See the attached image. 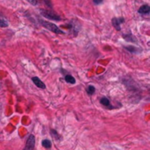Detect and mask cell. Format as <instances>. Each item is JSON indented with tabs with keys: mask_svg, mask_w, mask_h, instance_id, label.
<instances>
[{
	"mask_svg": "<svg viewBox=\"0 0 150 150\" xmlns=\"http://www.w3.org/2000/svg\"><path fill=\"white\" fill-rule=\"evenodd\" d=\"M41 21V24L45 28H47L48 30L55 33V34H64V32L57 27L56 26L55 24H53V23L51 22H49V21H45V20H40Z\"/></svg>",
	"mask_w": 150,
	"mask_h": 150,
	"instance_id": "6da1fadb",
	"label": "cell"
},
{
	"mask_svg": "<svg viewBox=\"0 0 150 150\" xmlns=\"http://www.w3.org/2000/svg\"><path fill=\"white\" fill-rule=\"evenodd\" d=\"M41 13L43 17L50 19V20H60V17L54 13L53 11H46V10H41Z\"/></svg>",
	"mask_w": 150,
	"mask_h": 150,
	"instance_id": "7a4b0ae2",
	"label": "cell"
},
{
	"mask_svg": "<svg viewBox=\"0 0 150 150\" xmlns=\"http://www.w3.org/2000/svg\"><path fill=\"white\" fill-rule=\"evenodd\" d=\"M34 144H36V139H34V135H29V137L28 138L27 143H26L25 150H34Z\"/></svg>",
	"mask_w": 150,
	"mask_h": 150,
	"instance_id": "3957f363",
	"label": "cell"
},
{
	"mask_svg": "<svg viewBox=\"0 0 150 150\" xmlns=\"http://www.w3.org/2000/svg\"><path fill=\"white\" fill-rule=\"evenodd\" d=\"M124 21V20L123 18H113L112 19V25L114 26V28H116L117 30H121V28H120V24L121 23H123Z\"/></svg>",
	"mask_w": 150,
	"mask_h": 150,
	"instance_id": "277c9868",
	"label": "cell"
},
{
	"mask_svg": "<svg viewBox=\"0 0 150 150\" xmlns=\"http://www.w3.org/2000/svg\"><path fill=\"white\" fill-rule=\"evenodd\" d=\"M32 80H33L34 84L36 85V87H40V88H42V89H44V88L46 87L45 84L42 81V80H41L39 78H37V77H34V78H32Z\"/></svg>",
	"mask_w": 150,
	"mask_h": 150,
	"instance_id": "5b68a950",
	"label": "cell"
},
{
	"mask_svg": "<svg viewBox=\"0 0 150 150\" xmlns=\"http://www.w3.org/2000/svg\"><path fill=\"white\" fill-rule=\"evenodd\" d=\"M139 13H142V14H147L150 13V6L147 5H142L140 9H139Z\"/></svg>",
	"mask_w": 150,
	"mask_h": 150,
	"instance_id": "8992f818",
	"label": "cell"
},
{
	"mask_svg": "<svg viewBox=\"0 0 150 150\" xmlns=\"http://www.w3.org/2000/svg\"><path fill=\"white\" fill-rule=\"evenodd\" d=\"M0 27L1 28L8 27V20L2 14H0Z\"/></svg>",
	"mask_w": 150,
	"mask_h": 150,
	"instance_id": "52a82bcc",
	"label": "cell"
},
{
	"mask_svg": "<svg viewBox=\"0 0 150 150\" xmlns=\"http://www.w3.org/2000/svg\"><path fill=\"white\" fill-rule=\"evenodd\" d=\"M124 38L126 40V41H128V42H137V39L133 36V34H125V36H124Z\"/></svg>",
	"mask_w": 150,
	"mask_h": 150,
	"instance_id": "ba28073f",
	"label": "cell"
},
{
	"mask_svg": "<svg viewBox=\"0 0 150 150\" xmlns=\"http://www.w3.org/2000/svg\"><path fill=\"white\" fill-rule=\"evenodd\" d=\"M65 81L68 82V83H70V84H74L76 81H75V79L72 76V75H66L65 77Z\"/></svg>",
	"mask_w": 150,
	"mask_h": 150,
	"instance_id": "9c48e42d",
	"label": "cell"
},
{
	"mask_svg": "<svg viewBox=\"0 0 150 150\" xmlns=\"http://www.w3.org/2000/svg\"><path fill=\"white\" fill-rule=\"evenodd\" d=\"M100 102L102 103V104L103 106H106V107H110V100L106 97H103L100 100Z\"/></svg>",
	"mask_w": 150,
	"mask_h": 150,
	"instance_id": "30bf717a",
	"label": "cell"
},
{
	"mask_svg": "<svg viewBox=\"0 0 150 150\" xmlns=\"http://www.w3.org/2000/svg\"><path fill=\"white\" fill-rule=\"evenodd\" d=\"M42 145L45 148H50V147H51V142H50V141H49V140H44V141H42Z\"/></svg>",
	"mask_w": 150,
	"mask_h": 150,
	"instance_id": "8fae6325",
	"label": "cell"
},
{
	"mask_svg": "<svg viewBox=\"0 0 150 150\" xmlns=\"http://www.w3.org/2000/svg\"><path fill=\"white\" fill-rule=\"evenodd\" d=\"M95 91H96V88H95V87H93V86H88L87 87V94L88 95H93L94 93H95Z\"/></svg>",
	"mask_w": 150,
	"mask_h": 150,
	"instance_id": "7c38bea8",
	"label": "cell"
},
{
	"mask_svg": "<svg viewBox=\"0 0 150 150\" xmlns=\"http://www.w3.org/2000/svg\"><path fill=\"white\" fill-rule=\"evenodd\" d=\"M125 49H126V50H128L130 52H135V50H138L137 48L133 47V46H126Z\"/></svg>",
	"mask_w": 150,
	"mask_h": 150,
	"instance_id": "4fadbf2b",
	"label": "cell"
},
{
	"mask_svg": "<svg viewBox=\"0 0 150 150\" xmlns=\"http://www.w3.org/2000/svg\"><path fill=\"white\" fill-rule=\"evenodd\" d=\"M28 1L31 5H37V0H28Z\"/></svg>",
	"mask_w": 150,
	"mask_h": 150,
	"instance_id": "5bb4252c",
	"label": "cell"
},
{
	"mask_svg": "<svg viewBox=\"0 0 150 150\" xmlns=\"http://www.w3.org/2000/svg\"><path fill=\"white\" fill-rule=\"evenodd\" d=\"M44 3L47 5L49 7H51V2H50V0H43Z\"/></svg>",
	"mask_w": 150,
	"mask_h": 150,
	"instance_id": "9a60e30c",
	"label": "cell"
},
{
	"mask_svg": "<svg viewBox=\"0 0 150 150\" xmlns=\"http://www.w3.org/2000/svg\"><path fill=\"white\" fill-rule=\"evenodd\" d=\"M102 1H103V0H93V2H94L96 5H100V4L102 3Z\"/></svg>",
	"mask_w": 150,
	"mask_h": 150,
	"instance_id": "2e32d148",
	"label": "cell"
},
{
	"mask_svg": "<svg viewBox=\"0 0 150 150\" xmlns=\"http://www.w3.org/2000/svg\"><path fill=\"white\" fill-rule=\"evenodd\" d=\"M0 88H1V84H0Z\"/></svg>",
	"mask_w": 150,
	"mask_h": 150,
	"instance_id": "e0dca14e",
	"label": "cell"
}]
</instances>
